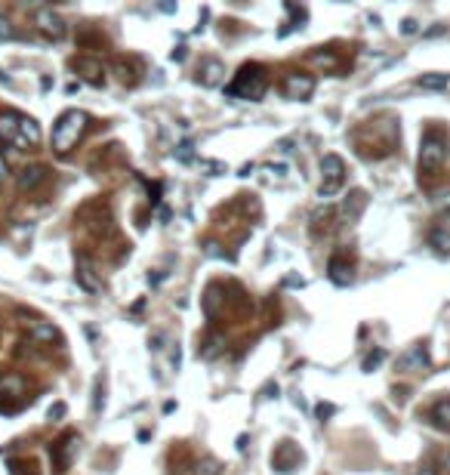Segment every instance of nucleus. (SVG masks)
I'll use <instances>...</instances> for the list:
<instances>
[{
  "instance_id": "obj_1",
  "label": "nucleus",
  "mask_w": 450,
  "mask_h": 475,
  "mask_svg": "<svg viewBox=\"0 0 450 475\" xmlns=\"http://www.w3.org/2000/svg\"><path fill=\"white\" fill-rule=\"evenodd\" d=\"M0 142L9 145L13 152H31L41 145V127L22 111H4L0 115Z\"/></svg>"
},
{
  "instance_id": "obj_2",
  "label": "nucleus",
  "mask_w": 450,
  "mask_h": 475,
  "mask_svg": "<svg viewBox=\"0 0 450 475\" xmlns=\"http://www.w3.org/2000/svg\"><path fill=\"white\" fill-rule=\"evenodd\" d=\"M87 124H90V118L83 115V111H78V108L59 115V120H56V127H53V152L56 155H68L71 148H78L80 136L87 133Z\"/></svg>"
},
{
  "instance_id": "obj_3",
  "label": "nucleus",
  "mask_w": 450,
  "mask_h": 475,
  "mask_svg": "<svg viewBox=\"0 0 450 475\" xmlns=\"http://www.w3.org/2000/svg\"><path fill=\"white\" fill-rule=\"evenodd\" d=\"M266 87H268V78H266V68L262 65H244L238 71V78L229 87V96H238V99H262L266 96Z\"/></svg>"
},
{
  "instance_id": "obj_4",
  "label": "nucleus",
  "mask_w": 450,
  "mask_h": 475,
  "mask_svg": "<svg viewBox=\"0 0 450 475\" xmlns=\"http://www.w3.org/2000/svg\"><path fill=\"white\" fill-rule=\"evenodd\" d=\"M447 157V136L438 127H429L419 142V167L423 170H438L441 161Z\"/></svg>"
},
{
  "instance_id": "obj_5",
  "label": "nucleus",
  "mask_w": 450,
  "mask_h": 475,
  "mask_svg": "<svg viewBox=\"0 0 450 475\" xmlns=\"http://www.w3.org/2000/svg\"><path fill=\"white\" fill-rule=\"evenodd\" d=\"M345 185V161L340 155H324L321 161V198H333Z\"/></svg>"
},
{
  "instance_id": "obj_6",
  "label": "nucleus",
  "mask_w": 450,
  "mask_h": 475,
  "mask_svg": "<svg viewBox=\"0 0 450 475\" xmlns=\"http://www.w3.org/2000/svg\"><path fill=\"white\" fill-rule=\"evenodd\" d=\"M78 444H80L78 432H65L62 439L50 448V457H53V469L56 472H68L71 469L74 457H78Z\"/></svg>"
},
{
  "instance_id": "obj_7",
  "label": "nucleus",
  "mask_w": 450,
  "mask_h": 475,
  "mask_svg": "<svg viewBox=\"0 0 450 475\" xmlns=\"http://www.w3.org/2000/svg\"><path fill=\"white\" fill-rule=\"evenodd\" d=\"M34 25H37V31H41L46 41H62V37H65V19L59 13H53L50 6L37 9Z\"/></svg>"
},
{
  "instance_id": "obj_8",
  "label": "nucleus",
  "mask_w": 450,
  "mask_h": 475,
  "mask_svg": "<svg viewBox=\"0 0 450 475\" xmlns=\"http://www.w3.org/2000/svg\"><path fill=\"white\" fill-rule=\"evenodd\" d=\"M25 392H28V383H25V377H19V374H4L0 377V411L6 407V398H13L16 407L25 402Z\"/></svg>"
},
{
  "instance_id": "obj_9",
  "label": "nucleus",
  "mask_w": 450,
  "mask_h": 475,
  "mask_svg": "<svg viewBox=\"0 0 450 475\" xmlns=\"http://www.w3.org/2000/svg\"><path fill=\"white\" fill-rule=\"evenodd\" d=\"M432 365V358H429V349L423 343H417V346H410L404 355L398 358V370H404V374H417V370H426Z\"/></svg>"
},
{
  "instance_id": "obj_10",
  "label": "nucleus",
  "mask_w": 450,
  "mask_h": 475,
  "mask_svg": "<svg viewBox=\"0 0 450 475\" xmlns=\"http://www.w3.org/2000/svg\"><path fill=\"white\" fill-rule=\"evenodd\" d=\"M312 93H315V78H312V74H287V80H284V96L287 99L305 102Z\"/></svg>"
},
{
  "instance_id": "obj_11",
  "label": "nucleus",
  "mask_w": 450,
  "mask_h": 475,
  "mask_svg": "<svg viewBox=\"0 0 450 475\" xmlns=\"http://www.w3.org/2000/svg\"><path fill=\"white\" fill-rule=\"evenodd\" d=\"M28 343H31V346H41V349H50L53 343H59V330L46 321H31L28 324Z\"/></svg>"
},
{
  "instance_id": "obj_12",
  "label": "nucleus",
  "mask_w": 450,
  "mask_h": 475,
  "mask_svg": "<svg viewBox=\"0 0 450 475\" xmlns=\"http://www.w3.org/2000/svg\"><path fill=\"white\" fill-rule=\"evenodd\" d=\"M74 278H78V284H80L87 293L102 291V278L96 275V266H93L90 256H78V272H74Z\"/></svg>"
},
{
  "instance_id": "obj_13",
  "label": "nucleus",
  "mask_w": 450,
  "mask_h": 475,
  "mask_svg": "<svg viewBox=\"0 0 450 475\" xmlns=\"http://www.w3.org/2000/svg\"><path fill=\"white\" fill-rule=\"evenodd\" d=\"M46 182H50V170H46L43 164L22 167V173H19V189H22V192H37Z\"/></svg>"
},
{
  "instance_id": "obj_14",
  "label": "nucleus",
  "mask_w": 450,
  "mask_h": 475,
  "mask_svg": "<svg viewBox=\"0 0 450 475\" xmlns=\"http://www.w3.org/2000/svg\"><path fill=\"white\" fill-rule=\"evenodd\" d=\"M327 275H330V281L333 284H352V263L345 259V254H333L330 256V263H327Z\"/></svg>"
},
{
  "instance_id": "obj_15",
  "label": "nucleus",
  "mask_w": 450,
  "mask_h": 475,
  "mask_svg": "<svg viewBox=\"0 0 450 475\" xmlns=\"http://www.w3.org/2000/svg\"><path fill=\"white\" fill-rule=\"evenodd\" d=\"M296 463H299V451L290 442H284L275 454H271V466H275L278 472H293Z\"/></svg>"
},
{
  "instance_id": "obj_16",
  "label": "nucleus",
  "mask_w": 450,
  "mask_h": 475,
  "mask_svg": "<svg viewBox=\"0 0 450 475\" xmlns=\"http://www.w3.org/2000/svg\"><path fill=\"white\" fill-rule=\"evenodd\" d=\"M74 68H78L83 78L93 83V87H99V83L105 80V68H102V62L93 59V56H80V59H74Z\"/></svg>"
},
{
  "instance_id": "obj_17",
  "label": "nucleus",
  "mask_w": 450,
  "mask_h": 475,
  "mask_svg": "<svg viewBox=\"0 0 450 475\" xmlns=\"http://www.w3.org/2000/svg\"><path fill=\"white\" fill-rule=\"evenodd\" d=\"M364 207H367V192H361V189L352 192L349 198L342 201V219L345 222H355L364 213Z\"/></svg>"
},
{
  "instance_id": "obj_18",
  "label": "nucleus",
  "mask_w": 450,
  "mask_h": 475,
  "mask_svg": "<svg viewBox=\"0 0 450 475\" xmlns=\"http://www.w3.org/2000/svg\"><path fill=\"white\" fill-rule=\"evenodd\" d=\"M429 420H432L435 429L450 432V398H438L432 404V411H429Z\"/></svg>"
},
{
  "instance_id": "obj_19",
  "label": "nucleus",
  "mask_w": 450,
  "mask_h": 475,
  "mask_svg": "<svg viewBox=\"0 0 450 475\" xmlns=\"http://www.w3.org/2000/svg\"><path fill=\"white\" fill-rule=\"evenodd\" d=\"M222 78H225V65L219 59L204 62V68H201V83H204V87H219Z\"/></svg>"
},
{
  "instance_id": "obj_20",
  "label": "nucleus",
  "mask_w": 450,
  "mask_h": 475,
  "mask_svg": "<svg viewBox=\"0 0 450 475\" xmlns=\"http://www.w3.org/2000/svg\"><path fill=\"white\" fill-rule=\"evenodd\" d=\"M429 247H435L438 256H450V229L435 226L432 231H429Z\"/></svg>"
},
{
  "instance_id": "obj_21",
  "label": "nucleus",
  "mask_w": 450,
  "mask_h": 475,
  "mask_svg": "<svg viewBox=\"0 0 450 475\" xmlns=\"http://www.w3.org/2000/svg\"><path fill=\"white\" fill-rule=\"evenodd\" d=\"M450 83V74H423L419 78V87L423 90H444Z\"/></svg>"
},
{
  "instance_id": "obj_22",
  "label": "nucleus",
  "mask_w": 450,
  "mask_h": 475,
  "mask_svg": "<svg viewBox=\"0 0 450 475\" xmlns=\"http://www.w3.org/2000/svg\"><path fill=\"white\" fill-rule=\"evenodd\" d=\"M9 472L13 475H41L34 466V460H9Z\"/></svg>"
},
{
  "instance_id": "obj_23",
  "label": "nucleus",
  "mask_w": 450,
  "mask_h": 475,
  "mask_svg": "<svg viewBox=\"0 0 450 475\" xmlns=\"http://www.w3.org/2000/svg\"><path fill=\"white\" fill-rule=\"evenodd\" d=\"M189 475H219V463L216 460H198V463H194V466H192V472Z\"/></svg>"
},
{
  "instance_id": "obj_24",
  "label": "nucleus",
  "mask_w": 450,
  "mask_h": 475,
  "mask_svg": "<svg viewBox=\"0 0 450 475\" xmlns=\"http://www.w3.org/2000/svg\"><path fill=\"white\" fill-rule=\"evenodd\" d=\"M382 361H386V349H377V352H370V355L367 358H364V370H367V374H373V370H377L380 365H382Z\"/></svg>"
},
{
  "instance_id": "obj_25",
  "label": "nucleus",
  "mask_w": 450,
  "mask_h": 475,
  "mask_svg": "<svg viewBox=\"0 0 450 475\" xmlns=\"http://www.w3.org/2000/svg\"><path fill=\"white\" fill-rule=\"evenodd\" d=\"M13 37H16L13 22H9V19H6L4 13H0V43H4V41H13Z\"/></svg>"
},
{
  "instance_id": "obj_26",
  "label": "nucleus",
  "mask_w": 450,
  "mask_h": 475,
  "mask_svg": "<svg viewBox=\"0 0 450 475\" xmlns=\"http://www.w3.org/2000/svg\"><path fill=\"white\" fill-rule=\"evenodd\" d=\"M435 207L450 216V192H444V194H435Z\"/></svg>"
},
{
  "instance_id": "obj_27",
  "label": "nucleus",
  "mask_w": 450,
  "mask_h": 475,
  "mask_svg": "<svg viewBox=\"0 0 450 475\" xmlns=\"http://www.w3.org/2000/svg\"><path fill=\"white\" fill-rule=\"evenodd\" d=\"M401 34H417V19H404L401 22Z\"/></svg>"
},
{
  "instance_id": "obj_28",
  "label": "nucleus",
  "mask_w": 450,
  "mask_h": 475,
  "mask_svg": "<svg viewBox=\"0 0 450 475\" xmlns=\"http://www.w3.org/2000/svg\"><path fill=\"white\" fill-rule=\"evenodd\" d=\"M102 404H105V398H102V383H99V380H96V402H93V411H102Z\"/></svg>"
},
{
  "instance_id": "obj_29",
  "label": "nucleus",
  "mask_w": 450,
  "mask_h": 475,
  "mask_svg": "<svg viewBox=\"0 0 450 475\" xmlns=\"http://www.w3.org/2000/svg\"><path fill=\"white\" fill-rule=\"evenodd\" d=\"M179 157H182V161H189V157H192V142H182L179 145Z\"/></svg>"
},
{
  "instance_id": "obj_30",
  "label": "nucleus",
  "mask_w": 450,
  "mask_h": 475,
  "mask_svg": "<svg viewBox=\"0 0 450 475\" xmlns=\"http://www.w3.org/2000/svg\"><path fill=\"white\" fill-rule=\"evenodd\" d=\"M65 414V404H56V407H50V420L53 417H62Z\"/></svg>"
},
{
  "instance_id": "obj_31",
  "label": "nucleus",
  "mask_w": 450,
  "mask_h": 475,
  "mask_svg": "<svg viewBox=\"0 0 450 475\" xmlns=\"http://www.w3.org/2000/svg\"><path fill=\"white\" fill-rule=\"evenodd\" d=\"M419 475H438V469H432V466H423V469H419Z\"/></svg>"
},
{
  "instance_id": "obj_32",
  "label": "nucleus",
  "mask_w": 450,
  "mask_h": 475,
  "mask_svg": "<svg viewBox=\"0 0 450 475\" xmlns=\"http://www.w3.org/2000/svg\"><path fill=\"white\" fill-rule=\"evenodd\" d=\"M4 176H6V167H4V164H0V182H4Z\"/></svg>"
}]
</instances>
